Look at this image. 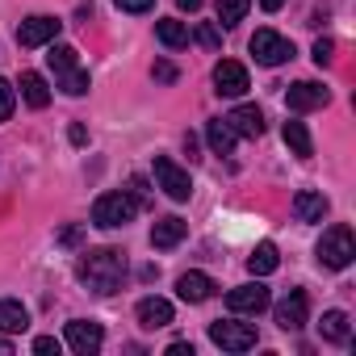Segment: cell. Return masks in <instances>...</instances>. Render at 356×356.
Instances as JSON below:
<instances>
[{"instance_id":"obj_31","label":"cell","mask_w":356,"mask_h":356,"mask_svg":"<svg viewBox=\"0 0 356 356\" xmlns=\"http://www.w3.org/2000/svg\"><path fill=\"white\" fill-rule=\"evenodd\" d=\"M59 348H63V343H59L55 335H38V339H34V352H38V356H51V352L59 356Z\"/></svg>"},{"instance_id":"obj_15","label":"cell","mask_w":356,"mask_h":356,"mask_svg":"<svg viewBox=\"0 0 356 356\" xmlns=\"http://www.w3.org/2000/svg\"><path fill=\"white\" fill-rule=\"evenodd\" d=\"M306 310H310L306 293L293 289V293L277 306V327H281V331H302V327H306Z\"/></svg>"},{"instance_id":"obj_21","label":"cell","mask_w":356,"mask_h":356,"mask_svg":"<svg viewBox=\"0 0 356 356\" xmlns=\"http://www.w3.org/2000/svg\"><path fill=\"white\" fill-rule=\"evenodd\" d=\"M206 143H210L214 155H231V151H235V130H231V122H227V118L206 122Z\"/></svg>"},{"instance_id":"obj_24","label":"cell","mask_w":356,"mask_h":356,"mask_svg":"<svg viewBox=\"0 0 356 356\" xmlns=\"http://www.w3.org/2000/svg\"><path fill=\"white\" fill-rule=\"evenodd\" d=\"M318 331H323V339L343 343V339L352 335V323H348V314H343V310H327V314H323V323H318Z\"/></svg>"},{"instance_id":"obj_13","label":"cell","mask_w":356,"mask_h":356,"mask_svg":"<svg viewBox=\"0 0 356 356\" xmlns=\"http://www.w3.org/2000/svg\"><path fill=\"white\" fill-rule=\"evenodd\" d=\"M189 235V222L185 218H176V214H168V218H155V227H151V248H159V252H172L176 243H181Z\"/></svg>"},{"instance_id":"obj_18","label":"cell","mask_w":356,"mask_h":356,"mask_svg":"<svg viewBox=\"0 0 356 356\" xmlns=\"http://www.w3.org/2000/svg\"><path fill=\"white\" fill-rule=\"evenodd\" d=\"M30 327V310L17 302V298H0V331L5 335H17Z\"/></svg>"},{"instance_id":"obj_19","label":"cell","mask_w":356,"mask_h":356,"mask_svg":"<svg viewBox=\"0 0 356 356\" xmlns=\"http://www.w3.org/2000/svg\"><path fill=\"white\" fill-rule=\"evenodd\" d=\"M293 214H298V222H323V214H327V197L314 193V189H302V193L293 197Z\"/></svg>"},{"instance_id":"obj_33","label":"cell","mask_w":356,"mask_h":356,"mask_svg":"<svg viewBox=\"0 0 356 356\" xmlns=\"http://www.w3.org/2000/svg\"><path fill=\"white\" fill-rule=\"evenodd\" d=\"M80 239H84V227H63V231H59V243H63V248H76Z\"/></svg>"},{"instance_id":"obj_7","label":"cell","mask_w":356,"mask_h":356,"mask_svg":"<svg viewBox=\"0 0 356 356\" xmlns=\"http://www.w3.org/2000/svg\"><path fill=\"white\" fill-rule=\"evenodd\" d=\"M210 339L222 348V352H248V348H256V327L252 323H235V318H218V323H210Z\"/></svg>"},{"instance_id":"obj_16","label":"cell","mask_w":356,"mask_h":356,"mask_svg":"<svg viewBox=\"0 0 356 356\" xmlns=\"http://www.w3.org/2000/svg\"><path fill=\"white\" fill-rule=\"evenodd\" d=\"M231 130H235V138H260L264 134V113H260V105H239V109H231Z\"/></svg>"},{"instance_id":"obj_29","label":"cell","mask_w":356,"mask_h":356,"mask_svg":"<svg viewBox=\"0 0 356 356\" xmlns=\"http://www.w3.org/2000/svg\"><path fill=\"white\" fill-rule=\"evenodd\" d=\"M126 193H130V197H134L138 206H147V202H151V189H147V181H143V176H134V181H130V189H126Z\"/></svg>"},{"instance_id":"obj_30","label":"cell","mask_w":356,"mask_h":356,"mask_svg":"<svg viewBox=\"0 0 356 356\" xmlns=\"http://www.w3.org/2000/svg\"><path fill=\"white\" fill-rule=\"evenodd\" d=\"M331 55H335V42H331V38H318V42H314V63L323 67V63H331Z\"/></svg>"},{"instance_id":"obj_5","label":"cell","mask_w":356,"mask_h":356,"mask_svg":"<svg viewBox=\"0 0 356 356\" xmlns=\"http://www.w3.org/2000/svg\"><path fill=\"white\" fill-rule=\"evenodd\" d=\"M248 51H252V59L260 67H281V63L293 59V42L285 34H277V30H256L252 42H248Z\"/></svg>"},{"instance_id":"obj_23","label":"cell","mask_w":356,"mask_h":356,"mask_svg":"<svg viewBox=\"0 0 356 356\" xmlns=\"http://www.w3.org/2000/svg\"><path fill=\"white\" fill-rule=\"evenodd\" d=\"M277 264H281V256H277V243H256V252L248 256V268H252L256 277H268V273H277Z\"/></svg>"},{"instance_id":"obj_11","label":"cell","mask_w":356,"mask_h":356,"mask_svg":"<svg viewBox=\"0 0 356 356\" xmlns=\"http://www.w3.org/2000/svg\"><path fill=\"white\" fill-rule=\"evenodd\" d=\"M327 101H331V92H327L323 84H314V80H298V84H289V92H285V105H289L293 113L323 109Z\"/></svg>"},{"instance_id":"obj_4","label":"cell","mask_w":356,"mask_h":356,"mask_svg":"<svg viewBox=\"0 0 356 356\" xmlns=\"http://www.w3.org/2000/svg\"><path fill=\"white\" fill-rule=\"evenodd\" d=\"M138 214V202L122 189V193H101L97 202H92V227H101V231H118V227H126L130 218Z\"/></svg>"},{"instance_id":"obj_3","label":"cell","mask_w":356,"mask_h":356,"mask_svg":"<svg viewBox=\"0 0 356 356\" xmlns=\"http://www.w3.org/2000/svg\"><path fill=\"white\" fill-rule=\"evenodd\" d=\"M314 252H318V264H323V268H348L352 256H356V235H352V227H348V222L327 227Z\"/></svg>"},{"instance_id":"obj_26","label":"cell","mask_w":356,"mask_h":356,"mask_svg":"<svg viewBox=\"0 0 356 356\" xmlns=\"http://www.w3.org/2000/svg\"><path fill=\"white\" fill-rule=\"evenodd\" d=\"M248 9H252V0H218V5H214V13H218V26H222V30L239 26V22L248 17Z\"/></svg>"},{"instance_id":"obj_34","label":"cell","mask_w":356,"mask_h":356,"mask_svg":"<svg viewBox=\"0 0 356 356\" xmlns=\"http://www.w3.org/2000/svg\"><path fill=\"white\" fill-rule=\"evenodd\" d=\"M155 80L172 84V80H176V67H172V63H155Z\"/></svg>"},{"instance_id":"obj_12","label":"cell","mask_w":356,"mask_h":356,"mask_svg":"<svg viewBox=\"0 0 356 356\" xmlns=\"http://www.w3.org/2000/svg\"><path fill=\"white\" fill-rule=\"evenodd\" d=\"M268 302H273V298H268V289H264L260 281H248V285H239V289L227 293V306H231L235 314H260Z\"/></svg>"},{"instance_id":"obj_36","label":"cell","mask_w":356,"mask_h":356,"mask_svg":"<svg viewBox=\"0 0 356 356\" xmlns=\"http://www.w3.org/2000/svg\"><path fill=\"white\" fill-rule=\"evenodd\" d=\"M176 5H181L185 13H197V9H202V0H176Z\"/></svg>"},{"instance_id":"obj_22","label":"cell","mask_w":356,"mask_h":356,"mask_svg":"<svg viewBox=\"0 0 356 356\" xmlns=\"http://www.w3.org/2000/svg\"><path fill=\"white\" fill-rule=\"evenodd\" d=\"M155 38L172 51H181V47H189V26L176 17H163V22H155Z\"/></svg>"},{"instance_id":"obj_38","label":"cell","mask_w":356,"mask_h":356,"mask_svg":"<svg viewBox=\"0 0 356 356\" xmlns=\"http://www.w3.org/2000/svg\"><path fill=\"white\" fill-rule=\"evenodd\" d=\"M264 9H268V13H277V9H281V0H264Z\"/></svg>"},{"instance_id":"obj_28","label":"cell","mask_w":356,"mask_h":356,"mask_svg":"<svg viewBox=\"0 0 356 356\" xmlns=\"http://www.w3.org/2000/svg\"><path fill=\"white\" fill-rule=\"evenodd\" d=\"M197 42H202L206 51H218V47H222V34H218V22H202V26H197Z\"/></svg>"},{"instance_id":"obj_9","label":"cell","mask_w":356,"mask_h":356,"mask_svg":"<svg viewBox=\"0 0 356 356\" xmlns=\"http://www.w3.org/2000/svg\"><path fill=\"white\" fill-rule=\"evenodd\" d=\"M63 339H67V348H72L76 356H97V352H101V343H105V331H101V323H88V318H72Z\"/></svg>"},{"instance_id":"obj_10","label":"cell","mask_w":356,"mask_h":356,"mask_svg":"<svg viewBox=\"0 0 356 356\" xmlns=\"http://www.w3.org/2000/svg\"><path fill=\"white\" fill-rule=\"evenodd\" d=\"M248 88H252V80H248V67H243V63L222 59V63L214 67V92H218V97H243Z\"/></svg>"},{"instance_id":"obj_37","label":"cell","mask_w":356,"mask_h":356,"mask_svg":"<svg viewBox=\"0 0 356 356\" xmlns=\"http://www.w3.org/2000/svg\"><path fill=\"white\" fill-rule=\"evenodd\" d=\"M0 356H13V343L9 339H0Z\"/></svg>"},{"instance_id":"obj_17","label":"cell","mask_w":356,"mask_h":356,"mask_svg":"<svg viewBox=\"0 0 356 356\" xmlns=\"http://www.w3.org/2000/svg\"><path fill=\"white\" fill-rule=\"evenodd\" d=\"M214 277H206V273H181L176 277V293H181V302H206V298H214Z\"/></svg>"},{"instance_id":"obj_35","label":"cell","mask_w":356,"mask_h":356,"mask_svg":"<svg viewBox=\"0 0 356 356\" xmlns=\"http://www.w3.org/2000/svg\"><path fill=\"white\" fill-rule=\"evenodd\" d=\"M168 356H193V343H185V339H176V343H168Z\"/></svg>"},{"instance_id":"obj_14","label":"cell","mask_w":356,"mask_h":356,"mask_svg":"<svg viewBox=\"0 0 356 356\" xmlns=\"http://www.w3.org/2000/svg\"><path fill=\"white\" fill-rule=\"evenodd\" d=\"M134 314H138V327L143 331H159V327H168L172 323V302L168 298H143L138 306H134Z\"/></svg>"},{"instance_id":"obj_32","label":"cell","mask_w":356,"mask_h":356,"mask_svg":"<svg viewBox=\"0 0 356 356\" xmlns=\"http://www.w3.org/2000/svg\"><path fill=\"white\" fill-rule=\"evenodd\" d=\"M113 5H118L122 13H147V9L155 5V0H113Z\"/></svg>"},{"instance_id":"obj_20","label":"cell","mask_w":356,"mask_h":356,"mask_svg":"<svg viewBox=\"0 0 356 356\" xmlns=\"http://www.w3.org/2000/svg\"><path fill=\"white\" fill-rule=\"evenodd\" d=\"M22 101L30 109H47L51 105V88H47V80L38 72H22Z\"/></svg>"},{"instance_id":"obj_2","label":"cell","mask_w":356,"mask_h":356,"mask_svg":"<svg viewBox=\"0 0 356 356\" xmlns=\"http://www.w3.org/2000/svg\"><path fill=\"white\" fill-rule=\"evenodd\" d=\"M47 63H51V72H55V84H59L67 97H84V92H88V72L80 67L76 47H51Z\"/></svg>"},{"instance_id":"obj_25","label":"cell","mask_w":356,"mask_h":356,"mask_svg":"<svg viewBox=\"0 0 356 356\" xmlns=\"http://www.w3.org/2000/svg\"><path fill=\"white\" fill-rule=\"evenodd\" d=\"M285 143H289V151H293L298 159H310V155H314V143H310V130H306L302 122H285Z\"/></svg>"},{"instance_id":"obj_8","label":"cell","mask_w":356,"mask_h":356,"mask_svg":"<svg viewBox=\"0 0 356 356\" xmlns=\"http://www.w3.org/2000/svg\"><path fill=\"white\" fill-rule=\"evenodd\" d=\"M59 30H63V22H59V17H47V13L26 17V22H22V30H17V47H26V51L47 47V42H55V38H59Z\"/></svg>"},{"instance_id":"obj_27","label":"cell","mask_w":356,"mask_h":356,"mask_svg":"<svg viewBox=\"0 0 356 356\" xmlns=\"http://www.w3.org/2000/svg\"><path fill=\"white\" fill-rule=\"evenodd\" d=\"M13 109H17V88L9 80H0V122H9Z\"/></svg>"},{"instance_id":"obj_6","label":"cell","mask_w":356,"mask_h":356,"mask_svg":"<svg viewBox=\"0 0 356 356\" xmlns=\"http://www.w3.org/2000/svg\"><path fill=\"white\" fill-rule=\"evenodd\" d=\"M155 185L172 197V202H189L193 197V181H189V172L168 159V155H155Z\"/></svg>"},{"instance_id":"obj_1","label":"cell","mask_w":356,"mask_h":356,"mask_svg":"<svg viewBox=\"0 0 356 356\" xmlns=\"http://www.w3.org/2000/svg\"><path fill=\"white\" fill-rule=\"evenodd\" d=\"M76 277H80L92 293H118V289H122V277H126V256H122L118 248L84 252L80 264H76Z\"/></svg>"}]
</instances>
